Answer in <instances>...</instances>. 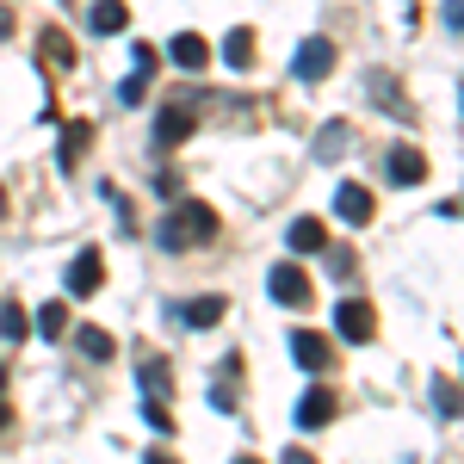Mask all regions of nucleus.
<instances>
[{
	"label": "nucleus",
	"mask_w": 464,
	"mask_h": 464,
	"mask_svg": "<svg viewBox=\"0 0 464 464\" xmlns=\"http://www.w3.org/2000/svg\"><path fill=\"white\" fill-rule=\"evenodd\" d=\"M161 248L168 254H186V248H205V242H217V211L211 205H198V198H179L174 211L161 217Z\"/></svg>",
	"instance_id": "obj_1"
},
{
	"label": "nucleus",
	"mask_w": 464,
	"mask_h": 464,
	"mask_svg": "<svg viewBox=\"0 0 464 464\" xmlns=\"http://www.w3.org/2000/svg\"><path fill=\"white\" fill-rule=\"evenodd\" d=\"M266 291H273V304H285V310H310V297H316L310 273H304L297 260H279V266L266 273Z\"/></svg>",
	"instance_id": "obj_2"
},
{
	"label": "nucleus",
	"mask_w": 464,
	"mask_h": 464,
	"mask_svg": "<svg viewBox=\"0 0 464 464\" xmlns=\"http://www.w3.org/2000/svg\"><path fill=\"white\" fill-rule=\"evenodd\" d=\"M334 334L353 341V347L378 341V310H372L365 297H341V304H334Z\"/></svg>",
	"instance_id": "obj_3"
},
{
	"label": "nucleus",
	"mask_w": 464,
	"mask_h": 464,
	"mask_svg": "<svg viewBox=\"0 0 464 464\" xmlns=\"http://www.w3.org/2000/svg\"><path fill=\"white\" fill-rule=\"evenodd\" d=\"M334 415H341V396L328 391V384H310V391L297 396V428H304V433H310V428H328Z\"/></svg>",
	"instance_id": "obj_4"
},
{
	"label": "nucleus",
	"mask_w": 464,
	"mask_h": 464,
	"mask_svg": "<svg viewBox=\"0 0 464 464\" xmlns=\"http://www.w3.org/2000/svg\"><path fill=\"white\" fill-rule=\"evenodd\" d=\"M63 279H69V297H93V291L106 285V260H100V248H81L69 260V273H63Z\"/></svg>",
	"instance_id": "obj_5"
},
{
	"label": "nucleus",
	"mask_w": 464,
	"mask_h": 464,
	"mask_svg": "<svg viewBox=\"0 0 464 464\" xmlns=\"http://www.w3.org/2000/svg\"><path fill=\"white\" fill-rule=\"evenodd\" d=\"M192 124H198V106H161V118H155V149H179L192 137Z\"/></svg>",
	"instance_id": "obj_6"
},
{
	"label": "nucleus",
	"mask_w": 464,
	"mask_h": 464,
	"mask_svg": "<svg viewBox=\"0 0 464 464\" xmlns=\"http://www.w3.org/2000/svg\"><path fill=\"white\" fill-rule=\"evenodd\" d=\"M328 69H334V44H328V37L297 44V56H291V74H297V81H322Z\"/></svg>",
	"instance_id": "obj_7"
},
{
	"label": "nucleus",
	"mask_w": 464,
	"mask_h": 464,
	"mask_svg": "<svg viewBox=\"0 0 464 464\" xmlns=\"http://www.w3.org/2000/svg\"><path fill=\"white\" fill-rule=\"evenodd\" d=\"M384 174H391V186H421L428 179V155L409 143H396L391 155H384Z\"/></svg>",
	"instance_id": "obj_8"
},
{
	"label": "nucleus",
	"mask_w": 464,
	"mask_h": 464,
	"mask_svg": "<svg viewBox=\"0 0 464 464\" xmlns=\"http://www.w3.org/2000/svg\"><path fill=\"white\" fill-rule=\"evenodd\" d=\"M291 359H297L304 372H328V359H334V347L322 341L316 328H291Z\"/></svg>",
	"instance_id": "obj_9"
},
{
	"label": "nucleus",
	"mask_w": 464,
	"mask_h": 464,
	"mask_svg": "<svg viewBox=\"0 0 464 464\" xmlns=\"http://www.w3.org/2000/svg\"><path fill=\"white\" fill-rule=\"evenodd\" d=\"M372 211H378V205H372V192H365L359 179H341V192H334V217L359 229V223H372Z\"/></svg>",
	"instance_id": "obj_10"
},
{
	"label": "nucleus",
	"mask_w": 464,
	"mask_h": 464,
	"mask_svg": "<svg viewBox=\"0 0 464 464\" xmlns=\"http://www.w3.org/2000/svg\"><path fill=\"white\" fill-rule=\"evenodd\" d=\"M168 56H174V69H186V74H198L205 63H211V44L198 32H179L174 44H168Z\"/></svg>",
	"instance_id": "obj_11"
},
{
	"label": "nucleus",
	"mask_w": 464,
	"mask_h": 464,
	"mask_svg": "<svg viewBox=\"0 0 464 464\" xmlns=\"http://www.w3.org/2000/svg\"><path fill=\"white\" fill-rule=\"evenodd\" d=\"M285 242H291V254H322L328 248V223L322 217H297L285 229Z\"/></svg>",
	"instance_id": "obj_12"
},
{
	"label": "nucleus",
	"mask_w": 464,
	"mask_h": 464,
	"mask_svg": "<svg viewBox=\"0 0 464 464\" xmlns=\"http://www.w3.org/2000/svg\"><path fill=\"white\" fill-rule=\"evenodd\" d=\"M87 25H93L100 37H118L124 25H130V6H124V0H93V13H87Z\"/></svg>",
	"instance_id": "obj_13"
},
{
	"label": "nucleus",
	"mask_w": 464,
	"mask_h": 464,
	"mask_svg": "<svg viewBox=\"0 0 464 464\" xmlns=\"http://www.w3.org/2000/svg\"><path fill=\"white\" fill-rule=\"evenodd\" d=\"M223 310H229V304H223V297H186V304H179V322H192V328H211V322H223Z\"/></svg>",
	"instance_id": "obj_14"
},
{
	"label": "nucleus",
	"mask_w": 464,
	"mask_h": 464,
	"mask_svg": "<svg viewBox=\"0 0 464 464\" xmlns=\"http://www.w3.org/2000/svg\"><path fill=\"white\" fill-rule=\"evenodd\" d=\"M223 63H229L236 74L254 69V32H248V25H236V32L223 37Z\"/></svg>",
	"instance_id": "obj_15"
},
{
	"label": "nucleus",
	"mask_w": 464,
	"mask_h": 464,
	"mask_svg": "<svg viewBox=\"0 0 464 464\" xmlns=\"http://www.w3.org/2000/svg\"><path fill=\"white\" fill-rule=\"evenodd\" d=\"M347 143H353V137H347V124L334 118V124H322V137H316V149H310V155H316V161H341V155H347Z\"/></svg>",
	"instance_id": "obj_16"
},
{
	"label": "nucleus",
	"mask_w": 464,
	"mask_h": 464,
	"mask_svg": "<svg viewBox=\"0 0 464 464\" xmlns=\"http://www.w3.org/2000/svg\"><path fill=\"white\" fill-rule=\"evenodd\" d=\"M69 328H74V322H69V304H63V297H50V304L37 310V334H50V341H63Z\"/></svg>",
	"instance_id": "obj_17"
},
{
	"label": "nucleus",
	"mask_w": 464,
	"mask_h": 464,
	"mask_svg": "<svg viewBox=\"0 0 464 464\" xmlns=\"http://www.w3.org/2000/svg\"><path fill=\"white\" fill-rule=\"evenodd\" d=\"M37 56L50 63V69H74V44L63 32H44V44H37Z\"/></svg>",
	"instance_id": "obj_18"
},
{
	"label": "nucleus",
	"mask_w": 464,
	"mask_h": 464,
	"mask_svg": "<svg viewBox=\"0 0 464 464\" xmlns=\"http://www.w3.org/2000/svg\"><path fill=\"white\" fill-rule=\"evenodd\" d=\"M236 372H242V359H223V384L211 391V409H223V415L242 402V391H236Z\"/></svg>",
	"instance_id": "obj_19"
},
{
	"label": "nucleus",
	"mask_w": 464,
	"mask_h": 464,
	"mask_svg": "<svg viewBox=\"0 0 464 464\" xmlns=\"http://www.w3.org/2000/svg\"><path fill=\"white\" fill-rule=\"evenodd\" d=\"M87 143H93V130H87V124H69V130H63V149H56V155H63V168H74V161L87 155Z\"/></svg>",
	"instance_id": "obj_20"
},
{
	"label": "nucleus",
	"mask_w": 464,
	"mask_h": 464,
	"mask_svg": "<svg viewBox=\"0 0 464 464\" xmlns=\"http://www.w3.org/2000/svg\"><path fill=\"white\" fill-rule=\"evenodd\" d=\"M32 334V316L19 304H0V341H25Z\"/></svg>",
	"instance_id": "obj_21"
},
{
	"label": "nucleus",
	"mask_w": 464,
	"mask_h": 464,
	"mask_svg": "<svg viewBox=\"0 0 464 464\" xmlns=\"http://www.w3.org/2000/svg\"><path fill=\"white\" fill-rule=\"evenodd\" d=\"M81 353H87V359H111L118 347H111V334H106V328H81Z\"/></svg>",
	"instance_id": "obj_22"
},
{
	"label": "nucleus",
	"mask_w": 464,
	"mask_h": 464,
	"mask_svg": "<svg viewBox=\"0 0 464 464\" xmlns=\"http://www.w3.org/2000/svg\"><path fill=\"white\" fill-rule=\"evenodd\" d=\"M143 93H149V74L130 69V74H124V87H118V100H124V106H143Z\"/></svg>",
	"instance_id": "obj_23"
},
{
	"label": "nucleus",
	"mask_w": 464,
	"mask_h": 464,
	"mask_svg": "<svg viewBox=\"0 0 464 464\" xmlns=\"http://www.w3.org/2000/svg\"><path fill=\"white\" fill-rule=\"evenodd\" d=\"M433 409H440V415H459V409H464V391H452V384L440 378V384H433Z\"/></svg>",
	"instance_id": "obj_24"
},
{
	"label": "nucleus",
	"mask_w": 464,
	"mask_h": 464,
	"mask_svg": "<svg viewBox=\"0 0 464 464\" xmlns=\"http://www.w3.org/2000/svg\"><path fill=\"white\" fill-rule=\"evenodd\" d=\"M143 384H149V391H161V396L174 391V378H168V359H149V365H143Z\"/></svg>",
	"instance_id": "obj_25"
},
{
	"label": "nucleus",
	"mask_w": 464,
	"mask_h": 464,
	"mask_svg": "<svg viewBox=\"0 0 464 464\" xmlns=\"http://www.w3.org/2000/svg\"><path fill=\"white\" fill-rule=\"evenodd\" d=\"M372 100H378V106H391V111H409V106H402V100H396L391 74H372Z\"/></svg>",
	"instance_id": "obj_26"
},
{
	"label": "nucleus",
	"mask_w": 464,
	"mask_h": 464,
	"mask_svg": "<svg viewBox=\"0 0 464 464\" xmlns=\"http://www.w3.org/2000/svg\"><path fill=\"white\" fill-rule=\"evenodd\" d=\"M149 428H155V433H174V415H168L161 402H149Z\"/></svg>",
	"instance_id": "obj_27"
},
{
	"label": "nucleus",
	"mask_w": 464,
	"mask_h": 464,
	"mask_svg": "<svg viewBox=\"0 0 464 464\" xmlns=\"http://www.w3.org/2000/svg\"><path fill=\"white\" fill-rule=\"evenodd\" d=\"M440 19H446L452 32H464V0H446V6H440Z\"/></svg>",
	"instance_id": "obj_28"
},
{
	"label": "nucleus",
	"mask_w": 464,
	"mask_h": 464,
	"mask_svg": "<svg viewBox=\"0 0 464 464\" xmlns=\"http://www.w3.org/2000/svg\"><path fill=\"white\" fill-rule=\"evenodd\" d=\"M130 63L149 74V69H155V44H137V50H130Z\"/></svg>",
	"instance_id": "obj_29"
},
{
	"label": "nucleus",
	"mask_w": 464,
	"mask_h": 464,
	"mask_svg": "<svg viewBox=\"0 0 464 464\" xmlns=\"http://www.w3.org/2000/svg\"><path fill=\"white\" fill-rule=\"evenodd\" d=\"M279 464H316V459H310L304 446H291V452H285V459H279Z\"/></svg>",
	"instance_id": "obj_30"
},
{
	"label": "nucleus",
	"mask_w": 464,
	"mask_h": 464,
	"mask_svg": "<svg viewBox=\"0 0 464 464\" xmlns=\"http://www.w3.org/2000/svg\"><path fill=\"white\" fill-rule=\"evenodd\" d=\"M143 464H179V459H168V452H149V459Z\"/></svg>",
	"instance_id": "obj_31"
},
{
	"label": "nucleus",
	"mask_w": 464,
	"mask_h": 464,
	"mask_svg": "<svg viewBox=\"0 0 464 464\" xmlns=\"http://www.w3.org/2000/svg\"><path fill=\"white\" fill-rule=\"evenodd\" d=\"M6 428H13V409H6V402H0V433H6Z\"/></svg>",
	"instance_id": "obj_32"
},
{
	"label": "nucleus",
	"mask_w": 464,
	"mask_h": 464,
	"mask_svg": "<svg viewBox=\"0 0 464 464\" xmlns=\"http://www.w3.org/2000/svg\"><path fill=\"white\" fill-rule=\"evenodd\" d=\"M0 217H6V186H0Z\"/></svg>",
	"instance_id": "obj_33"
},
{
	"label": "nucleus",
	"mask_w": 464,
	"mask_h": 464,
	"mask_svg": "<svg viewBox=\"0 0 464 464\" xmlns=\"http://www.w3.org/2000/svg\"><path fill=\"white\" fill-rule=\"evenodd\" d=\"M236 464H260V459H236Z\"/></svg>",
	"instance_id": "obj_34"
},
{
	"label": "nucleus",
	"mask_w": 464,
	"mask_h": 464,
	"mask_svg": "<svg viewBox=\"0 0 464 464\" xmlns=\"http://www.w3.org/2000/svg\"><path fill=\"white\" fill-rule=\"evenodd\" d=\"M0 384H6V365H0Z\"/></svg>",
	"instance_id": "obj_35"
}]
</instances>
